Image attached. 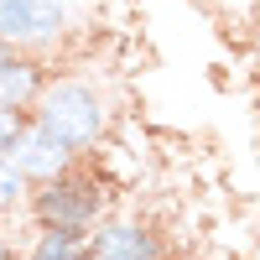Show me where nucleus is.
<instances>
[{"label":"nucleus","instance_id":"obj_2","mask_svg":"<svg viewBox=\"0 0 260 260\" xmlns=\"http://www.w3.org/2000/svg\"><path fill=\"white\" fill-rule=\"evenodd\" d=\"M21 213H31V224L94 229L104 213H110V192H104V182L94 177V172H83V161H78L68 172H57V177L26 187V208Z\"/></svg>","mask_w":260,"mask_h":260},{"label":"nucleus","instance_id":"obj_4","mask_svg":"<svg viewBox=\"0 0 260 260\" xmlns=\"http://www.w3.org/2000/svg\"><path fill=\"white\" fill-rule=\"evenodd\" d=\"M161 255H167V245L146 219L104 213L89 229V260H161Z\"/></svg>","mask_w":260,"mask_h":260},{"label":"nucleus","instance_id":"obj_10","mask_svg":"<svg viewBox=\"0 0 260 260\" xmlns=\"http://www.w3.org/2000/svg\"><path fill=\"white\" fill-rule=\"evenodd\" d=\"M16 255V245H11V234H6V219H0V260H11Z\"/></svg>","mask_w":260,"mask_h":260},{"label":"nucleus","instance_id":"obj_8","mask_svg":"<svg viewBox=\"0 0 260 260\" xmlns=\"http://www.w3.org/2000/svg\"><path fill=\"white\" fill-rule=\"evenodd\" d=\"M26 177L11 167V156H0V219H11V213H21L26 208Z\"/></svg>","mask_w":260,"mask_h":260},{"label":"nucleus","instance_id":"obj_1","mask_svg":"<svg viewBox=\"0 0 260 260\" xmlns=\"http://www.w3.org/2000/svg\"><path fill=\"white\" fill-rule=\"evenodd\" d=\"M26 120L37 130H47L57 146H68L73 156H94V151L110 141L115 125V99L104 94V83L89 73H47L37 104L26 110Z\"/></svg>","mask_w":260,"mask_h":260},{"label":"nucleus","instance_id":"obj_12","mask_svg":"<svg viewBox=\"0 0 260 260\" xmlns=\"http://www.w3.org/2000/svg\"><path fill=\"white\" fill-rule=\"evenodd\" d=\"M0 52H6V47H0Z\"/></svg>","mask_w":260,"mask_h":260},{"label":"nucleus","instance_id":"obj_6","mask_svg":"<svg viewBox=\"0 0 260 260\" xmlns=\"http://www.w3.org/2000/svg\"><path fill=\"white\" fill-rule=\"evenodd\" d=\"M47 73H52L47 57L6 47L0 52V110H31L37 94H42V83H47Z\"/></svg>","mask_w":260,"mask_h":260},{"label":"nucleus","instance_id":"obj_3","mask_svg":"<svg viewBox=\"0 0 260 260\" xmlns=\"http://www.w3.org/2000/svg\"><path fill=\"white\" fill-rule=\"evenodd\" d=\"M78 26L73 0H0V47L52 57Z\"/></svg>","mask_w":260,"mask_h":260},{"label":"nucleus","instance_id":"obj_7","mask_svg":"<svg viewBox=\"0 0 260 260\" xmlns=\"http://www.w3.org/2000/svg\"><path fill=\"white\" fill-rule=\"evenodd\" d=\"M21 260H89V229L37 224V234H31V245L21 250Z\"/></svg>","mask_w":260,"mask_h":260},{"label":"nucleus","instance_id":"obj_11","mask_svg":"<svg viewBox=\"0 0 260 260\" xmlns=\"http://www.w3.org/2000/svg\"><path fill=\"white\" fill-rule=\"evenodd\" d=\"M11 260H21V255H11Z\"/></svg>","mask_w":260,"mask_h":260},{"label":"nucleus","instance_id":"obj_5","mask_svg":"<svg viewBox=\"0 0 260 260\" xmlns=\"http://www.w3.org/2000/svg\"><path fill=\"white\" fill-rule=\"evenodd\" d=\"M6 156H11V167H16L31 187H37V182H47V177H57V172H68V167H78L73 151H68V146H57L47 130H37L31 120H26V130L16 136V146L6 151Z\"/></svg>","mask_w":260,"mask_h":260},{"label":"nucleus","instance_id":"obj_9","mask_svg":"<svg viewBox=\"0 0 260 260\" xmlns=\"http://www.w3.org/2000/svg\"><path fill=\"white\" fill-rule=\"evenodd\" d=\"M21 130H26V110H0V156L16 146Z\"/></svg>","mask_w":260,"mask_h":260}]
</instances>
